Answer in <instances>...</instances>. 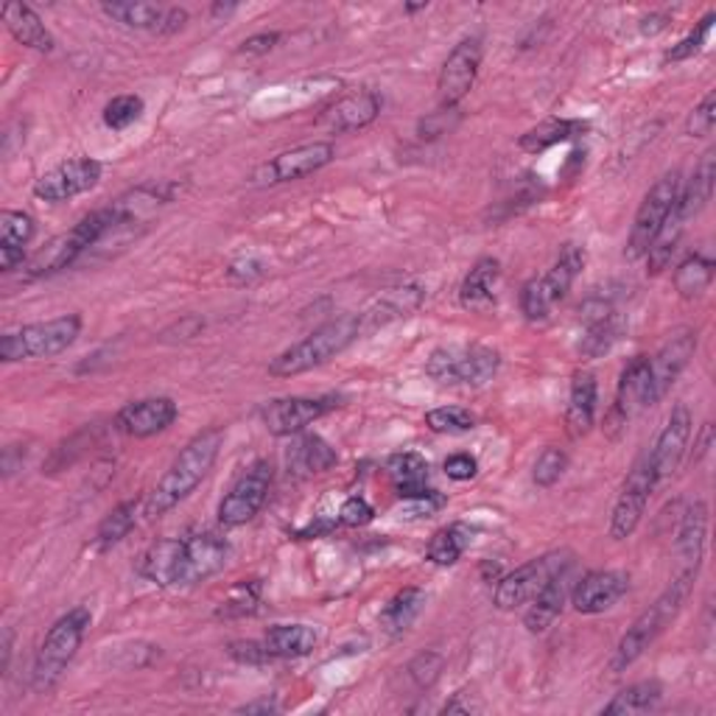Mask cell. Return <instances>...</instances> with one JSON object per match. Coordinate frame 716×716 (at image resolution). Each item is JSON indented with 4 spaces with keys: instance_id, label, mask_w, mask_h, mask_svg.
Listing matches in <instances>:
<instances>
[{
    "instance_id": "cell-1",
    "label": "cell",
    "mask_w": 716,
    "mask_h": 716,
    "mask_svg": "<svg viewBox=\"0 0 716 716\" xmlns=\"http://www.w3.org/2000/svg\"><path fill=\"white\" fill-rule=\"evenodd\" d=\"M230 560V543L216 532L157 540L141 560V577L157 588H194L219 574Z\"/></svg>"
},
{
    "instance_id": "cell-2",
    "label": "cell",
    "mask_w": 716,
    "mask_h": 716,
    "mask_svg": "<svg viewBox=\"0 0 716 716\" xmlns=\"http://www.w3.org/2000/svg\"><path fill=\"white\" fill-rule=\"evenodd\" d=\"M221 443H225V432L221 428H205L196 434L188 445L177 454L172 468L160 476L155 490L146 498V518L166 516L168 509L177 507L179 501L190 496L201 479L210 474L214 463L219 459Z\"/></svg>"
},
{
    "instance_id": "cell-3",
    "label": "cell",
    "mask_w": 716,
    "mask_h": 716,
    "mask_svg": "<svg viewBox=\"0 0 716 716\" xmlns=\"http://www.w3.org/2000/svg\"><path fill=\"white\" fill-rule=\"evenodd\" d=\"M694 580H697V569H683L681 574L675 577V582L655 599V604H650V608L630 624V630L622 635V641H619L616 650H613V657H610V672H613V675L627 672L630 666L655 644L657 635L681 616L683 604L688 602V593H692Z\"/></svg>"
},
{
    "instance_id": "cell-4",
    "label": "cell",
    "mask_w": 716,
    "mask_h": 716,
    "mask_svg": "<svg viewBox=\"0 0 716 716\" xmlns=\"http://www.w3.org/2000/svg\"><path fill=\"white\" fill-rule=\"evenodd\" d=\"M359 333H362L359 314L336 317V320L320 325L297 344H291L280 355H274L272 364H269V375H274V378H297L302 373H311V370L322 367L331 359H336L339 353H344L359 339Z\"/></svg>"
},
{
    "instance_id": "cell-5",
    "label": "cell",
    "mask_w": 716,
    "mask_h": 716,
    "mask_svg": "<svg viewBox=\"0 0 716 716\" xmlns=\"http://www.w3.org/2000/svg\"><path fill=\"white\" fill-rule=\"evenodd\" d=\"M82 333V317L65 314L48 322H31V325L7 331L0 336V362H37V359H54L65 353Z\"/></svg>"
},
{
    "instance_id": "cell-6",
    "label": "cell",
    "mask_w": 716,
    "mask_h": 716,
    "mask_svg": "<svg viewBox=\"0 0 716 716\" xmlns=\"http://www.w3.org/2000/svg\"><path fill=\"white\" fill-rule=\"evenodd\" d=\"M90 622H93V616H90L87 608H73L68 610L65 616L51 624V630H48L45 639H42L40 650H37L34 672H31V683H34L37 692L54 688V683L60 681L62 672L68 670V663L76 657Z\"/></svg>"
},
{
    "instance_id": "cell-7",
    "label": "cell",
    "mask_w": 716,
    "mask_h": 716,
    "mask_svg": "<svg viewBox=\"0 0 716 716\" xmlns=\"http://www.w3.org/2000/svg\"><path fill=\"white\" fill-rule=\"evenodd\" d=\"M585 249L580 243H565L551 263L549 272L532 278L521 291V311L529 322H543L554 311L557 302L569 297L571 286L585 269Z\"/></svg>"
},
{
    "instance_id": "cell-8",
    "label": "cell",
    "mask_w": 716,
    "mask_h": 716,
    "mask_svg": "<svg viewBox=\"0 0 716 716\" xmlns=\"http://www.w3.org/2000/svg\"><path fill=\"white\" fill-rule=\"evenodd\" d=\"M498 367H501V353L487 344L439 347L426 362L428 378L448 386H481L498 373Z\"/></svg>"
},
{
    "instance_id": "cell-9",
    "label": "cell",
    "mask_w": 716,
    "mask_h": 716,
    "mask_svg": "<svg viewBox=\"0 0 716 716\" xmlns=\"http://www.w3.org/2000/svg\"><path fill=\"white\" fill-rule=\"evenodd\" d=\"M569 565H574V554L569 549L549 551V554H540L535 560L523 562L516 571H509L501 580H496L492 604L498 610H516L521 604H529L543 591V585L551 577H557L562 569H569Z\"/></svg>"
},
{
    "instance_id": "cell-10",
    "label": "cell",
    "mask_w": 716,
    "mask_h": 716,
    "mask_svg": "<svg viewBox=\"0 0 716 716\" xmlns=\"http://www.w3.org/2000/svg\"><path fill=\"white\" fill-rule=\"evenodd\" d=\"M681 183H683L681 172H666L655 185H652L650 194L644 196L639 214H635L633 230H630V241H627L630 261L644 258L650 243L655 241V236L663 230V225H666L670 216L675 214Z\"/></svg>"
},
{
    "instance_id": "cell-11",
    "label": "cell",
    "mask_w": 716,
    "mask_h": 716,
    "mask_svg": "<svg viewBox=\"0 0 716 716\" xmlns=\"http://www.w3.org/2000/svg\"><path fill=\"white\" fill-rule=\"evenodd\" d=\"M274 470L267 459H258V463L249 465L241 476H238L236 485L230 487L225 498L219 504V521L225 527H243L247 521H252L258 512L267 504L269 490H272Z\"/></svg>"
},
{
    "instance_id": "cell-12",
    "label": "cell",
    "mask_w": 716,
    "mask_h": 716,
    "mask_svg": "<svg viewBox=\"0 0 716 716\" xmlns=\"http://www.w3.org/2000/svg\"><path fill=\"white\" fill-rule=\"evenodd\" d=\"M655 476L650 468V456H641L633 470L624 479L622 490H619L616 504H613V516H610V538L627 540L633 538L635 529L641 527V518L646 512L652 490H655Z\"/></svg>"
},
{
    "instance_id": "cell-13",
    "label": "cell",
    "mask_w": 716,
    "mask_h": 716,
    "mask_svg": "<svg viewBox=\"0 0 716 716\" xmlns=\"http://www.w3.org/2000/svg\"><path fill=\"white\" fill-rule=\"evenodd\" d=\"M336 157V148L328 141L302 143V146L280 152L274 160L263 163L258 172L252 174L255 185H278V183H294V179L311 177V174L322 172L325 166H331Z\"/></svg>"
},
{
    "instance_id": "cell-14",
    "label": "cell",
    "mask_w": 716,
    "mask_h": 716,
    "mask_svg": "<svg viewBox=\"0 0 716 716\" xmlns=\"http://www.w3.org/2000/svg\"><path fill=\"white\" fill-rule=\"evenodd\" d=\"M481 56H485V48H481V40H476V37H468V40H463L450 51L448 60L439 68L437 79L439 107L454 110L474 90L481 68Z\"/></svg>"
},
{
    "instance_id": "cell-15",
    "label": "cell",
    "mask_w": 716,
    "mask_h": 716,
    "mask_svg": "<svg viewBox=\"0 0 716 716\" xmlns=\"http://www.w3.org/2000/svg\"><path fill=\"white\" fill-rule=\"evenodd\" d=\"M101 174H104V166L98 160L73 157V160L60 163V166L42 174L34 183V196L42 201H51V205H60V201L76 199V196L93 190L101 183Z\"/></svg>"
},
{
    "instance_id": "cell-16",
    "label": "cell",
    "mask_w": 716,
    "mask_h": 716,
    "mask_svg": "<svg viewBox=\"0 0 716 716\" xmlns=\"http://www.w3.org/2000/svg\"><path fill=\"white\" fill-rule=\"evenodd\" d=\"M692 426L694 421L688 406L686 403H677V406L672 408V415L666 417V426H663L661 434H657L652 450H646L652 476H655V485L672 479V476L681 470L683 459H686L688 439H692Z\"/></svg>"
},
{
    "instance_id": "cell-17",
    "label": "cell",
    "mask_w": 716,
    "mask_h": 716,
    "mask_svg": "<svg viewBox=\"0 0 716 716\" xmlns=\"http://www.w3.org/2000/svg\"><path fill=\"white\" fill-rule=\"evenodd\" d=\"M697 353V331L692 328H681L666 339L661 350L650 359V406H655L657 401L666 397V392L675 386V381L681 378L683 370L688 367V362Z\"/></svg>"
},
{
    "instance_id": "cell-18",
    "label": "cell",
    "mask_w": 716,
    "mask_h": 716,
    "mask_svg": "<svg viewBox=\"0 0 716 716\" xmlns=\"http://www.w3.org/2000/svg\"><path fill=\"white\" fill-rule=\"evenodd\" d=\"M339 406V397L325 395V397H280V401H272L263 406L261 417L267 423L269 434L274 437H291V434H300L302 428L317 423L320 417H325L328 412Z\"/></svg>"
},
{
    "instance_id": "cell-19",
    "label": "cell",
    "mask_w": 716,
    "mask_h": 716,
    "mask_svg": "<svg viewBox=\"0 0 716 716\" xmlns=\"http://www.w3.org/2000/svg\"><path fill=\"white\" fill-rule=\"evenodd\" d=\"M630 591L627 571H588L571 588V604L582 616H599Z\"/></svg>"
},
{
    "instance_id": "cell-20",
    "label": "cell",
    "mask_w": 716,
    "mask_h": 716,
    "mask_svg": "<svg viewBox=\"0 0 716 716\" xmlns=\"http://www.w3.org/2000/svg\"><path fill=\"white\" fill-rule=\"evenodd\" d=\"M177 421V403L172 397H143V401L126 403L115 415V426L126 437L148 439L163 434Z\"/></svg>"
},
{
    "instance_id": "cell-21",
    "label": "cell",
    "mask_w": 716,
    "mask_h": 716,
    "mask_svg": "<svg viewBox=\"0 0 716 716\" xmlns=\"http://www.w3.org/2000/svg\"><path fill=\"white\" fill-rule=\"evenodd\" d=\"M378 115L381 95L375 90H359V93L333 101L331 107L320 115V126L328 132H336V135H347V132L367 129Z\"/></svg>"
},
{
    "instance_id": "cell-22",
    "label": "cell",
    "mask_w": 716,
    "mask_h": 716,
    "mask_svg": "<svg viewBox=\"0 0 716 716\" xmlns=\"http://www.w3.org/2000/svg\"><path fill=\"white\" fill-rule=\"evenodd\" d=\"M423 297L426 291L421 286H397V289H386L384 294L375 297L367 305L364 314H359V325H362V333L378 331V328L390 325L395 320H406V317L415 314L421 309Z\"/></svg>"
},
{
    "instance_id": "cell-23",
    "label": "cell",
    "mask_w": 716,
    "mask_h": 716,
    "mask_svg": "<svg viewBox=\"0 0 716 716\" xmlns=\"http://www.w3.org/2000/svg\"><path fill=\"white\" fill-rule=\"evenodd\" d=\"M571 588H574V565L562 569L560 574L551 577V580L546 582L543 591L529 602L527 616H523V624H527L529 633L532 635L546 633V630L560 619L562 608H565V602H569L571 596Z\"/></svg>"
},
{
    "instance_id": "cell-24",
    "label": "cell",
    "mask_w": 716,
    "mask_h": 716,
    "mask_svg": "<svg viewBox=\"0 0 716 716\" xmlns=\"http://www.w3.org/2000/svg\"><path fill=\"white\" fill-rule=\"evenodd\" d=\"M650 406V355H635L624 367L619 381L616 403H613V423L627 426L641 408Z\"/></svg>"
},
{
    "instance_id": "cell-25",
    "label": "cell",
    "mask_w": 716,
    "mask_h": 716,
    "mask_svg": "<svg viewBox=\"0 0 716 716\" xmlns=\"http://www.w3.org/2000/svg\"><path fill=\"white\" fill-rule=\"evenodd\" d=\"M498 278H501V263L496 258H479L459 286L463 309L474 311V314H487V311L496 309Z\"/></svg>"
},
{
    "instance_id": "cell-26",
    "label": "cell",
    "mask_w": 716,
    "mask_h": 716,
    "mask_svg": "<svg viewBox=\"0 0 716 716\" xmlns=\"http://www.w3.org/2000/svg\"><path fill=\"white\" fill-rule=\"evenodd\" d=\"M714 179H716V166H714V148H710V152H705V155L699 157L692 177H688L686 183H681L675 214L681 216L683 221L694 219V216H699L705 208H708L710 196H714Z\"/></svg>"
},
{
    "instance_id": "cell-27",
    "label": "cell",
    "mask_w": 716,
    "mask_h": 716,
    "mask_svg": "<svg viewBox=\"0 0 716 716\" xmlns=\"http://www.w3.org/2000/svg\"><path fill=\"white\" fill-rule=\"evenodd\" d=\"M3 23H7L9 34H12L20 45L31 48V51H40V54H51V51H54V34L45 29L42 18L29 3H7V7H3Z\"/></svg>"
},
{
    "instance_id": "cell-28",
    "label": "cell",
    "mask_w": 716,
    "mask_h": 716,
    "mask_svg": "<svg viewBox=\"0 0 716 716\" xmlns=\"http://www.w3.org/2000/svg\"><path fill=\"white\" fill-rule=\"evenodd\" d=\"M705 538H708V504L697 498V501L688 504L686 512H683V521L675 540V549L686 569L699 571V562H703L705 554Z\"/></svg>"
},
{
    "instance_id": "cell-29",
    "label": "cell",
    "mask_w": 716,
    "mask_h": 716,
    "mask_svg": "<svg viewBox=\"0 0 716 716\" xmlns=\"http://www.w3.org/2000/svg\"><path fill=\"white\" fill-rule=\"evenodd\" d=\"M596 403H599V384L596 375L580 370L571 381L569 395V412H565V423L574 437H585L596 423Z\"/></svg>"
},
{
    "instance_id": "cell-30",
    "label": "cell",
    "mask_w": 716,
    "mask_h": 716,
    "mask_svg": "<svg viewBox=\"0 0 716 716\" xmlns=\"http://www.w3.org/2000/svg\"><path fill=\"white\" fill-rule=\"evenodd\" d=\"M263 644H267L272 657H286L289 661V657L311 655L317 650V644H320V635L309 624H274L263 635Z\"/></svg>"
},
{
    "instance_id": "cell-31",
    "label": "cell",
    "mask_w": 716,
    "mask_h": 716,
    "mask_svg": "<svg viewBox=\"0 0 716 716\" xmlns=\"http://www.w3.org/2000/svg\"><path fill=\"white\" fill-rule=\"evenodd\" d=\"M386 474H390L392 485H395L401 498H412L432 490L428 487V463L421 454H412V450L392 456L390 463H386Z\"/></svg>"
},
{
    "instance_id": "cell-32",
    "label": "cell",
    "mask_w": 716,
    "mask_h": 716,
    "mask_svg": "<svg viewBox=\"0 0 716 716\" xmlns=\"http://www.w3.org/2000/svg\"><path fill=\"white\" fill-rule=\"evenodd\" d=\"M336 463H339L336 450H333L325 439L317 437V434H305L302 439H297L294 448H291L289 454L291 470L300 476L325 474V470H331Z\"/></svg>"
},
{
    "instance_id": "cell-33",
    "label": "cell",
    "mask_w": 716,
    "mask_h": 716,
    "mask_svg": "<svg viewBox=\"0 0 716 716\" xmlns=\"http://www.w3.org/2000/svg\"><path fill=\"white\" fill-rule=\"evenodd\" d=\"M423 604H426V591H421V588H403L401 593H395V596L390 599V604H386L384 613H381V627H384L392 639L408 633V627L421 616Z\"/></svg>"
},
{
    "instance_id": "cell-34",
    "label": "cell",
    "mask_w": 716,
    "mask_h": 716,
    "mask_svg": "<svg viewBox=\"0 0 716 716\" xmlns=\"http://www.w3.org/2000/svg\"><path fill=\"white\" fill-rule=\"evenodd\" d=\"M663 686L657 681H641L633 686L622 688L616 697L610 699L602 708V714L608 716H635V714H650L661 705Z\"/></svg>"
},
{
    "instance_id": "cell-35",
    "label": "cell",
    "mask_w": 716,
    "mask_h": 716,
    "mask_svg": "<svg viewBox=\"0 0 716 716\" xmlns=\"http://www.w3.org/2000/svg\"><path fill=\"white\" fill-rule=\"evenodd\" d=\"M582 132H585V124H582V121L549 118L543 121V124L532 126L529 132H523L518 146H521L527 155H540V152H546V148L560 146V143L565 141H574V137L582 135Z\"/></svg>"
},
{
    "instance_id": "cell-36",
    "label": "cell",
    "mask_w": 716,
    "mask_h": 716,
    "mask_svg": "<svg viewBox=\"0 0 716 716\" xmlns=\"http://www.w3.org/2000/svg\"><path fill=\"white\" fill-rule=\"evenodd\" d=\"M101 12L107 14L110 20L121 23L124 29L135 31H155V34H163V23H166L168 9L155 7V3H104Z\"/></svg>"
},
{
    "instance_id": "cell-37",
    "label": "cell",
    "mask_w": 716,
    "mask_h": 716,
    "mask_svg": "<svg viewBox=\"0 0 716 716\" xmlns=\"http://www.w3.org/2000/svg\"><path fill=\"white\" fill-rule=\"evenodd\" d=\"M470 540H474V529L465 527V523H450V527L434 532V538L426 546V557L434 565H443V569L445 565H456L468 551Z\"/></svg>"
},
{
    "instance_id": "cell-38",
    "label": "cell",
    "mask_w": 716,
    "mask_h": 716,
    "mask_svg": "<svg viewBox=\"0 0 716 716\" xmlns=\"http://www.w3.org/2000/svg\"><path fill=\"white\" fill-rule=\"evenodd\" d=\"M714 283V261L705 252H692L675 269V289L683 300H697Z\"/></svg>"
},
{
    "instance_id": "cell-39",
    "label": "cell",
    "mask_w": 716,
    "mask_h": 716,
    "mask_svg": "<svg viewBox=\"0 0 716 716\" xmlns=\"http://www.w3.org/2000/svg\"><path fill=\"white\" fill-rule=\"evenodd\" d=\"M624 333V320L613 311V314L602 317V320H593L585 325V333L580 339V353L585 359H599V355L610 353L613 344L622 339Z\"/></svg>"
},
{
    "instance_id": "cell-40",
    "label": "cell",
    "mask_w": 716,
    "mask_h": 716,
    "mask_svg": "<svg viewBox=\"0 0 716 716\" xmlns=\"http://www.w3.org/2000/svg\"><path fill=\"white\" fill-rule=\"evenodd\" d=\"M683 230H686V221L681 219L677 214L670 216V221L663 225V230L657 232L655 241L650 243V249H646V272L650 274H661L663 269H670L672 258H675L677 247H681V238H683Z\"/></svg>"
},
{
    "instance_id": "cell-41",
    "label": "cell",
    "mask_w": 716,
    "mask_h": 716,
    "mask_svg": "<svg viewBox=\"0 0 716 716\" xmlns=\"http://www.w3.org/2000/svg\"><path fill=\"white\" fill-rule=\"evenodd\" d=\"M137 509H141V504L137 501L118 504V507H115L113 512L98 523V529H95V546H98L101 551L118 546L121 540L137 527Z\"/></svg>"
},
{
    "instance_id": "cell-42",
    "label": "cell",
    "mask_w": 716,
    "mask_h": 716,
    "mask_svg": "<svg viewBox=\"0 0 716 716\" xmlns=\"http://www.w3.org/2000/svg\"><path fill=\"white\" fill-rule=\"evenodd\" d=\"M258 602H261V582H241L230 591V596L221 602V608L216 610V616L219 619H241V616H252L255 610H258Z\"/></svg>"
},
{
    "instance_id": "cell-43",
    "label": "cell",
    "mask_w": 716,
    "mask_h": 716,
    "mask_svg": "<svg viewBox=\"0 0 716 716\" xmlns=\"http://www.w3.org/2000/svg\"><path fill=\"white\" fill-rule=\"evenodd\" d=\"M426 426L437 434H468L476 428V417L463 406H439L428 412Z\"/></svg>"
},
{
    "instance_id": "cell-44",
    "label": "cell",
    "mask_w": 716,
    "mask_h": 716,
    "mask_svg": "<svg viewBox=\"0 0 716 716\" xmlns=\"http://www.w3.org/2000/svg\"><path fill=\"white\" fill-rule=\"evenodd\" d=\"M37 225L23 210H3L0 214V247H29Z\"/></svg>"
},
{
    "instance_id": "cell-45",
    "label": "cell",
    "mask_w": 716,
    "mask_h": 716,
    "mask_svg": "<svg viewBox=\"0 0 716 716\" xmlns=\"http://www.w3.org/2000/svg\"><path fill=\"white\" fill-rule=\"evenodd\" d=\"M565 470H569V454H565L562 448H546L543 454L538 456V463H535L532 479L535 485L549 490V487H554L557 481L562 479Z\"/></svg>"
},
{
    "instance_id": "cell-46",
    "label": "cell",
    "mask_w": 716,
    "mask_h": 716,
    "mask_svg": "<svg viewBox=\"0 0 716 716\" xmlns=\"http://www.w3.org/2000/svg\"><path fill=\"white\" fill-rule=\"evenodd\" d=\"M141 115H143L141 95H115L107 107H104V124H107L110 129L121 132L126 129V126L135 124V121H141Z\"/></svg>"
},
{
    "instance_id": "cell-47",
    "label": "cell",
    "mask_w": 716,
    "mask_h": 716,
    "mask_svg": "<svg viewBox=\"0 0 716 716\" xmlns=\"http://www.w3.org/2000/svg\"><path fill=\"white\" fill-rule=\"evenodd\" d=\"M443 666L445 661L439 652H421V655L406 666V677L412 681V686H415L417 692H423V688H432L434 683H437Z\"/></svg>"
},
{
    "instance_id": "cell-48",
    "label": "cell",
    "mask_w": 716,
    "mask_h": 716,
    "mask_svg": "<svg viewBox=\"0 0 716 716\" xmlns=\"http://www.w3.org/2000/svg\"><path fill=\"white\" fill-rule=\"evenodd\" d=\"M716 14H705L703 20H699L697 29L692 31L688 37H683L677 45H672L670 51H666V56H663V62H683V60H692L694 54H699L703 51V45L708 42V34H710V25H714Z\"/></svg>"
},
{
    "instance_id": "cell-49",
    "label": "cell",
    "mask_w": 716,
    "mask_h": 716,
    "mask_svg": "<svg viewBox=\"0 0 716 716\" xmlns=\"http://www.w3.org/2000/svg\"><path fill=\"white\" fill-rule=\"evenodd\" d=\"M716 126V93L710 90L703 101H699L694 113L686 121V135L688 137H708Z\"/></svg>"
},
{
    "instance_id": "cell-50",
    "label": "cell",
    "mask_w": 716,
    "mask_h": 716,
    "mask_svg": "<svg viewBox=\"0 0 716 716\" xmlns=\"http://www.w3.org/2000/svg\"><path fill=\"white\" fill-rule=\"evenodd\" d=\"M401 512L403 518H428V516H437L439 509L445 507V496L437 490H426L421 492V496H412V498H401Z\"/></svg>"
},
{
    "instance_id": "cell-51",
    "label": "cell",
    "mask_w": 716,
    "mask_h": 716,
    "mask_svg": "<svg viewBox=\"0 0 716 716\" xmlns=\"http://www.w3.org/2000/svg\"><path fill=\"white\" fill-rule=\"evenodd\" d=\"M373 516L375 512L367 504V498L350 496L342 504V509H339V523H344V527H364V523L373 521Z\"/></svg>"
},
{
    "instance_id": "cell-52",
    "label": "cell",
    "mask_w": 716,
    "mask_h": 716,
    "mask_svg": "<svg viewBox=\"0 0 716 716\" xmlns=\"http://www.w3.org/2000/svg\"><path fill=\"white\" fill-rule=\"evenodd\" d=\"M227 278L238 286L252 283V280L263 278V263L258 261V258H252V255H243V258H236V261L227 267Z\"/></svg>"
},
{
    "instance_id": "cell-53",
    "label": "cell",
    "mask_w": 716,
    "mask_h": 716,
    "mask_svg": "<svg viewBox=\"0 0 716 716\" xmlns=\"http://www.w3.org/2000/svg\"><path fill=\"white\" fill-rule=\"evenodd\" d=\"M479 474V463L470 454H454L445 459V476L454 481H470Z\"/></svg>"
},
{
    "instance_id": "cell-54",
    "label": "cell",
    "mask_w": 716,
    "mask_h": 716,
    "mask_svg": "<svg viewBox=\"0 0 716 716\" xmlns=\"http://www.w3.org/2000/svg\"><path fill=\"white\" fill-rule=\"evenodd\" d=\"M280 42V31H261V34H252L238 45V54L243 56H263L269 54L274 45Z\"/></svg>"
},
{
    "instance_id": "cell-55",
    "label": "cell",
    "mask_w": 716,
    "mask_h": 716,
    "mask_svg": "<svg viewBox=\"0 0 716 716\" xmlns=\"http://www.w3.org/2000/svg\"><path fill=\"white\" fill-rule=\"evenodd\" d=\"M230 655L236 657V661L241 663H267L272 661V655H269L267 644H258V641H236V644H230Z\"/></svg>"
},
{
    "instance_id": "cell-56",
    "label": "cell",
    "mask_w": 716,
    "mask_h": 716,
    "mask_svg": "<svg viewBox=\"0 0 716 716\" xmlns=\"http://www.w3.org/2000/svg\"><path fill=\"white\" fill-rule=\"evenodd\" d=\"M278 710V703H274V697H263V699H255V703H247L238 708V714H274Z\"/></svg>"
},
{
    "instance_id": "cell-57",
    "label": "cell",
    "mask_w": 716,
    "mask_h": 716,
    "mask_svg": "<svg viewBox=\"0 0 716 716\" xmlns=\"http://www.w3.org/2000/svg\"><path fill=\"white\" fill-rule=\"evenodd\" d=\"M670 14H650V18L641 20V34H657V31H663L670 25Z\"/></svg>"
},
{
    "instance_id": "cell-58",
    "label": "cell",
    "mask_w": 716,
    "mask_h": 716,
    "mask_svg": "<svg viewBox=\"0 0 716 716\" xmlns=\"http://www.w3.org/2000/svg\"><path fill=\"white\" fill-rule=\"evenodd\" d=\"M474 710H476L474 703H463V692L454 694V699L443 705V714H474Z\"/></svg>"
},
{
    "instance_id": "cell-59",
    "label": "cell",
    "mask_w": 716,
    "mask_h": 716,
    "mask_svg": "<svg viewBox=\"0 0 716 716\" xmlns=\"http://www.w3.org/2000/svg\"><path fill=\"white\" fill-rule=\"evenodd\" d=\"M0 650H3V663H0V672H3V675H7L9 672V657H12V630H3V646H0Z\"/></svg>"
},
{
    "instance_id": "cell-60",
    "label": "cell",
    "mask_w": 716,
    "mask_h": 716,
    "mask_svg": "<svg viewBox=\"0 0 716 716\" xmlns=\"http://www.w3.org/2000/svg\"><path fill=\"white\" fill-rule=\"evenodd\" d=\"M708 445H710V426H705V428H703V439H699L697 454H694V459H699V456H703L705 450H708Z\"/></svg>"
},
{
    "instance_id": "cell-61",
    "label": "cell",
    "mask_w": 716,
    "mask_h": 716,
    "mask_svg": "<svg viewBox=\"0 0 716 716\" xmlns=\"http://www.w3.org/2000/svg\"><path fill=\"white\" fill-rule=\"evenodd\" d=\"M236 3H227V7H225V3H216V7H214V14H232V12H236Z\"/></svg>"
},
{
    "instance_id": "cell-62",
    "label": "cell",
    "mask_w": 716,
    "mask_h": 716,
    "mask_svg": "<svg viewBox=\"0 0 716 716\" xmlns=\"http://www.w3.org/2000/svg\"><path fill=\"white\" fill-rule=\"evenodd\" d=\"M428 3H408L406 7V12H421V9H426Z\"/></svg>"
}]
</instances>
